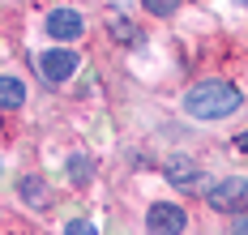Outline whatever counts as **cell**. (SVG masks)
Returning a JSON list of instances; mask_svg holds the SVG:
<instances>
[{"label":"cell","mask_w":248,"mask_h":235,"mask_svg":"<svg viewBox=\"0 0 248 235\" xmlns=\"http://www.w3.org/2000/svg\"><path fill=\"white\" fill-rule=\"evenodd\" d=\"M81 30H86V22L77 9H51L47 13V34L56 43H73V39H81Z\"/></svg>","instance_id":"cell-3"},{"label":"cell","mask_w":248,"mask_h":235,"mask_svg":"<svg viewBox=\"0 0 248 235\" xmlns=\"http://www.w3.org/2000/svg\"><path fill=\"white\" fill-rule=\"evenodd\" d=\"M77 73V52H69V47H56V52H43V77L47 81H69Z\"/></svg>","instance_id":"cell-6"},{"label":"cell","mask_w":248,"mask_h":235,"mask_svg":"<svg viewBox=\"0 0 248 235\" xmlns=\"http://www.w3.org/2000/svg\"><path fill=\"white\" fill-rule=\"evenodd\" d=\"M64 235H99V222H90V218H77L64 227Z\"/></svg>","instance_id":"cell-10"},{"label":"cell","mask_w":248,"mask_h":235,"mask_svg":"<svg viewBox=\"0 0 248 235\" xmlns=\"http://www.w3.org/2000/svg\"><path fill=\"white\" fill-rule=\"evenodd\" d=\"M73 176H77V180H86V176H90V162H86V158H73Z\"/></svg>","instance_id":"cell-12"},{"label":"cell","mask_w":248,"mask_h":235,"mask_svg":"<svg viewBox=\"0 0 248 235\" xmlns=\"http://www.w3.org/2000/svg\"><path fill=\"white\" fill-rule=\"evenodd\" d=\"M210 206L223 209V214H240V209H248V180H244V176H231V180L214 184V188H210Z\"/></svg>","instance_id":"cell-2"},{"label":"cell","mask_w":248,"mask_h":235,"mask_svg":"<svg viewBox=\"0 0 248 235\" xmlns=\"http://www.w3.org/2000/svg\"><path fill=\"white\" fill-rule=\"evenodd\" d=\"M231 227H235V235H248V214H244V218H235Z\"/></svg>","instance_id":"cell-13"},{"label":"cell","mask_w":248,"mask_h":235,"mask_svg":"<svg viewBox=\"0 0 248 235\" xmlns=\"http://www.w3.org/2000/svg\"><path fill=\"white\" fill-rule=\"evenodd\" d=\"M175 4H180V0H146V9L154 13V17H171Z\"/></svg>","instance_id":"cell-11"},{"label":"cell","mask_w":248,"mask_h":235,"mask_svg":"<svg viewBox=\"0 0 248 235\" xmlns=\"http://www.w3.org/2000/svg\"><path fill=\"white\" fill-rule=\"evenodd\" d=\"M240 103H244V94H240L231 81H201V86H193V90L184 94V111H188L193 120H223V116H231Z\"/></svg>","instance_id":"cell-1"},{"label":"cell","mask_w":248,"mask_h":235,"mask_svg":"<svg viewBox=\"0 0 248 235\" xmlns=\"http://www.w3.org/2000/svg\"><path fill=\"white\" fill-rule=\"evenodd\" d=\"M163 176H167V184H175V188H193V192H201V167L193 162L188 154H171L167 162H163Z\"/></svg>","instance_id":"cell-5"},{"label":"cell","mask_w":248,"mask_h":235,"mask_svg":"<svg viewBox=\"0 0 248 235\" xmlns=\"http://www.w3.org/2000/svg\"><path fill=\"white\" fill-rule=\"evenodd\" d=\"M107 30H111L120 43H133V39H137V26H128L124 17H111V22H107Z\"/></svg>","instance_id":"cell-9"},{"label":"cell","mask_w":248,"mask_h":235,"mask_svg":"<svg viewBox=\"0 0 248 235\" xmlns=\"http://www.w3.org/2000/svg\"><path fill=\"white\" fill-rule=\"evenodd\" d=\"M43 188H47V184L39 180V176H34V180H22V201H26V206H39V209H47V206H51V197L43 192Z\"/></svg>","instance_id":"cell-7"},{"label":"cell","mask_w":248,"mask_h":235,"mask_svg":"<svg viewBox=\"0 0 248 235\" xmlns=\"http://www.w3.org/2000/svg\"><path fill=\"white\" fill-rule=\"evenodd\" d=\"M0 99H4V107L13 111V107H22V99H26V86L17 77H4L0 81Z\"/></svg>","instance_id":"cell-8"},{"label":"cell","mask_w":248,"mask_h":235,"mask_svg":"<svg viewBox=\"0 0 248 235\" xmlns=\"http://www.w3.org/2000/svg\"><path fill=\"white\" fill-rule=\"evenodd\" d=\"M146 222H150V231L154 235H184V209L180 206H167V201H158V206H150L146 214Z\"/></svg>","instance_id":"cell-4"},{"label":"cell","mask_w":248,"mask_h":235,"mask_svg":"<svg viewBox=\"0 0 248 235\" xmlns=\"http://www.w3.org/2000/svg\"><path fill=\"white\" fill-rule=\"evenodd\" d=\"M235 150H240V154H248V132H240V137H235Z\"/></svg>","instance_id":"cell-14"}]
</instances>
